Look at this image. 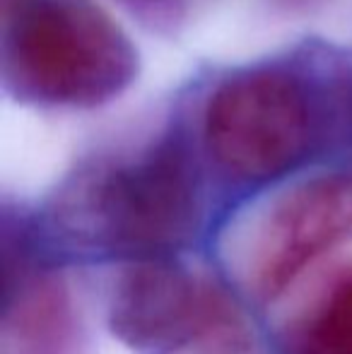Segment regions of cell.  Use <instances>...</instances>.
Wrapping results in <instances>:
<instances>
[{
  "mask_svg": "<svg viewBox=\"0 0 352 354\" xmlns=\"http://www.w3.org/2000/svg\"><path fill=\"white\" fill-rule=\"evenodd\" d=\"M352 142V51L304 41L230 73L203 111V145L241 183H268Z\"/></svg>",
  "mask_w": 352,
  "mask_h": 354,
  "instance_id": "obj_1",
  "label": "cell"
},
{
  "mask_svg": "<svg viewBox=\"0 0 352 354\" xmlns=\"http://www.w3.org/2000/svg\"><path fill=\"white\" fill-rule=\"evenodd\" d=\"M198 222L201 176L178 136L82 167L48 210V234L61 246L133 261L176 253Z\"/></svg>",
  "mask_w": 352,
  "mask_h": 354,
  "instance_id": "obj_2",
  "label": "cell"
},
{
  "mask_svg": "<svg viewBox=\"0 0 352 354\" xmlns=\"http://www.w3.org/2000/svg\"><path fill=\"white\" fill-rule=\"evenodd\" d=\"M0 63L12 97L48 109L104 106L140 73L133 39L94 0H10Z\"/></svg>",
  "mask_w": 352,
  "mask_h": 354,
  "instance_id": "obj_3",
  "label": "cell"
},
{
  "mask_svg": "<svg viewBox=\"0 0 352 354\" xmlns=\"http://www.w3.org/2000/svg\"><path fill=\"white\" fill-rule=\"evenodd\" d=\"M230 321L225 294L169 256L136 258L109 299L113 337L138 354H178Z\"/></svg>",
  "mask_w": 352,
  "mask_h": 354,
  "instance_id": "obj_4",
  "label": "cell"
},
{
  "mask_svg": "<svg viewBox=\"0 0 352 354\" xmlns=\"http://www.w3.org/2000/svg\"><path fill=\"white\" fill-rule=\"evenodd\" d=\"M352 239V169L309 178L268 214L254 253V284L277 299L311 263Z\"/></svg>",
  "mask_w": 352,
  "mask_h": 354,
  "instance_id": "obj_5",
  "label": "cell"
},
{
  "mask_svg": "<svg viewBox=\"0 0 352 354\" xmlns=\"http://www.w3.org/2000/svg\"><path fill=\"white\" fill-rule=\"evenodd\" d=\"M299 350L319 354L352 352V272L335 284L316 308Z\"/></svg>",
  "mask_w": 352,
  "mask_h": 354,
  "instance_id": "obj_6",
  "label": "cell"
},
{
  "mask_svg": "<svg viewBox=\"0 0 352 354\" xmlns=\"http://www.w3.org/2000/svg\"><path fill=\"white\" fill-rule=\"evenodd\" d=\"M118 3L140 17L162 22V19H174L186 8L188 0H118Z\"/></svg>",
  "mask_w": 352,
  "mask_h": 354,
  "instance_id": "obj_7",
  "label": "cell"
},
{
  "mask_svg": "<svg viewBox=\"0 0 352 354\" xmlns=\"http://www.w3.org/2000/svg\"><path fill=\"white\" fill-rule=\"evenodd\" d=\"M297 354H319V352H304V350H299ZM345 354H352V352H345Z\"/></svg>",
  "mask_w": 352,
  "mask_h": 354,
  "instance_id": "obj_8",
  "label": "cell"
}]
</instances>
